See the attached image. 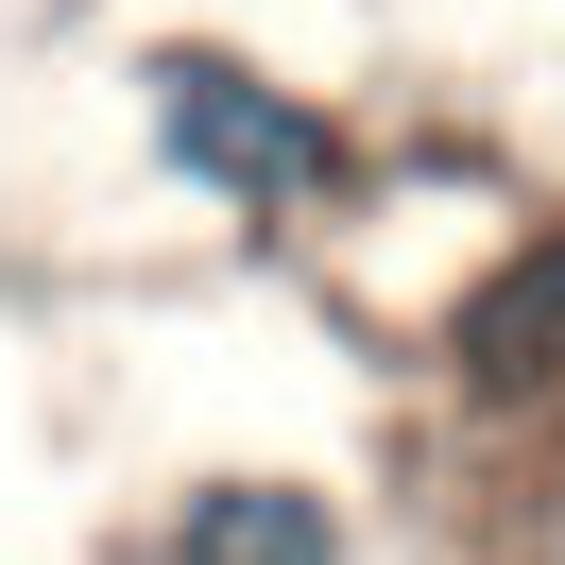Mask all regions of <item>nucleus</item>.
Masks as SVG:
<instances>
[{"instance_id":"nucleus-1","label":"nucleus","mask_w":565,"mask_h":565,"mask_svg":"<svg viewBox=\"0 0 565 565\" xmlns=\"http://www.w3.org/2000/svg\"><path fill=\"white\" fill-rule=\"evenodd\" d=\"M154 154L206 189H241V206H291V189H326V120L291 104V86L223 70V52H172L154 70Z\"/></svg>"},{"instance_id":"nucleus-3","label":"nucleus","mask_w":565,"mask_h":565,"mask_svg":"<svg viewBox=\"0 0 565 565\" xmlns=\"http://www.w3.org/2000/svg\"><path fill=\"white\" fill-rule=\"evenodd\" d=\"M446 343H462V377H480V394L565 377V241H531L497 291H462V326H446Z\"/></svg>"},{"instance_id":"nucleus-2","label":"nucleus","mask_w":565,"mask_h":565,"mask_svg":"<svg viewBox=\"0 0 565 565\" xmlns=\"http://www.w3.org/2000/svg\"><path fill=\"white\" fill-rule=\"evenodd\" d=\"M172 565H343V514L309 480H206L172 514Z\"/></svg>"}]
</instances>
